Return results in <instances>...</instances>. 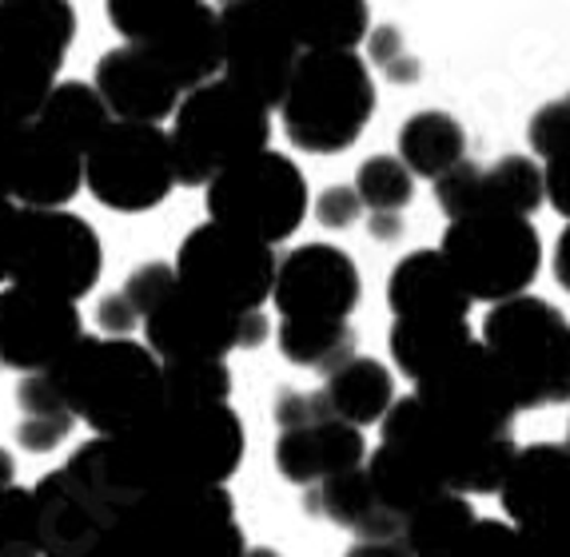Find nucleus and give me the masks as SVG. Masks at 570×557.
Wrapping results in <instances>:
<instances>
[{"instance_id":"obj_1","label":"nucleus","mask_w":570,"mask_h":557,"mask_svg":"<svg viewBox=\"0 0 570 557\" xmlns=\"http://www.w3.org/2000/svg\"><path fill=\"white\" fill-rule=\"evenodd\" d=\"M244 422L232 402H204V407L164 402L156 415L108 438L112 470L132 501L153 490L228 486V478L244 462Z\"/></svg>"},{"instance_id":"obj_2","label":"nucleus","mask_w":570,"mask_h":557,"mask_svg":"<svg viewBox=\"0 0 570 557\" xmlns=\"http://www.w3.org/2000/svg\"><path fill=\"white\" fill-rule=\"evenodd\" d=\"M68 407L96 435L116 438L164 407V362L148 342L120 335H85L52 370H45Z\"/></svg>"},{"instance_id":"obj_3","label":"nucleus","mask_w":570,"mask_h":557,"mask_svg":"<svg viewBox=\"0 0 570 557\" xmlns=\"http://www.w3.org/2000/svg\"><path fill=\"white\" fill-rule=\"evenodd\" d=\"M105 557H244L247 538L236 521L228 486L153 490L128 501L108 529Z\"/></svg>"},{"instance_id":"obj_4","label":"nucleus","mask_w":570,"mask_h":557,"mask_svg":"<svg viewBox=\"0 0 570 557\" xmlns=\"http://www.w3.org/2000/svg\"><path fill=\"white\" fill-rule=\"evenodd\" d=\"M375 116L371 68L355 48H320L295 64L279 100V123L292 148L307 156H340Z\"/></svg>"},{"instance_id":"obj_5","label":"nucleus","mask_w":570,"mask_h":557,"mask_svg":"<svg viewBox=\"0 0 570 557\" xmlns=\"http://www.w3.org/2000/svg\"><path fill=\"white\" fill-rule=\"evenodd\" d=\"M272 112L276 108L228 76L191 88L168 120L180 188H208L224 168L264 151L272 140Z\"/></svg>"},{"instance_id":"obj_6","label":"nucleus","mask_w":570,"mask_h":557,"mask_svg":"<svg viewBox=\"0 0 570 557\" xmlns=\"http://www.w3.org/2000/svg\"><path fill=\"white\" fill-rule=\"evenodd\" d=\"M483 342L511 382L519 410L570 402V319L539 295L491 302Z\"/></svg>"},{"instance_id":"obj_7","label":"nucleus","mask_w":570,"mask_h":557,"mask_svg":"<svg viewBox=\"0 0 570 557\" xmlns=\"http://www.w3.org/2000/svg\"><path fill=\"white\" fill-rule=\"evenodd\" d=\"M380 438L407 450L419 466H428V474L443 490L466 494V498L503 490V478L519 454L514 438L471 435L431 410L415 390L395 398V407L380 422Z\"/></svg>"},{"instance_id":"obj_8","label":"nucleus","mask_w":570,"mask_h":557,"mask_svg":"<svg viewBox=\"0 0 570 557\" xmlns=\"http://www.w3.org/2000/svg\"><path fill=\"white\" fill-rule=\"evenodd\" d=\"M208 219L224 227H236L259 243H287L307 219L312 196L307 176L299 163L287 160L284 151H256L247 160L232 163L204 188Z\"/></svg>"},{"instance_id":"obj_9","label":"nucleus","mask_w":570,"mask_h":557,"mask_svg":"<svg viewBox=\"0 0 570 557\" xmlns=\"http://www.w3.org/2000/svg\"><path fill=\"white\" fill-rule=\"evenodd\" d=\"M439 251L448 256L466 295L487 307L527 295L542 267V239L531 216L451 219Z\"/></svg>"},{"instance_id":"obj_10","label":"nucleus","mask_w":570,"mask_h":557,"mask_svg":"<svg viewBox=\"0 0 570 557\" xmlns=\"http://www.w3.org/2000/svg\"><path fill=\"white\" fill-rule=\"evenodd\" d=\"M171 136L160 123L112 120L100 140L85 151V188L108 211L140 216L160 208L176 191Z\"/></svg>"},{"instance_id":"obj_11","label":"nucleus","mask_w":570,"mask_h":557,"mask_svg":"<svg viewBox=\"0 0 570 557\" xmlns=\"http://www.w3.org/2000/svg\"><path fill=\"white\" fill-rule=\"evenodd\" d=\"M105 271V247L92 223L68 208H24L9 284L80 302Z\"/></svg>"},{"instance_id":"obj_12","label":"nucleus","mask_w":570,"mask_h":557,"mask_svg":"<svg viewBox=\"0 0 570 557\" xmlns=\"http://www.w3.org/2000/svg\"><path fill=\"white\" fill-rule=\"evenodd\" d=\"M276 247L244 236L216 219L188 231L176 251L180 284L236 315L259 311L276 291Z\"/></svg>"},{"instance_id":"obj_13","label":"nucleus","mask_w":570,"mask_h":557,"mask_svg":"<svg viewBox=\"0 0 570 557\" xmlns=\"http://www.w3.org/2000/svg\"><path fill=\"white\" fill-rule=\"evenodd\" d=\"M224 24V76L279 108L295 64L304 57L299 40L284 24L272 0H216Z\"/></svg>"},{"instance_id":"obj_14","label":"nucleus","mask_w":570,"mask_h":557,"mask_svg":"<svg viewBox=\"0 0 570 557\" xmlns=\"http://www.w3.org/2000/svg\"><path fill=\"white\" fill-rule=\"evenodd\" d=\"M415 395L448 422L483 438H511L514 415H519L511 382L491 359L483 339H471L448 362H439L431 375L419 378Z\"/></svg>"},{"instance_id":"obj_15","label":"nucleus","mask_w":570,"mask_h":557,"mask_svg":"<svg viewBox=\"0 0 570 557\" xmlns=\"http://www.w3.org/2000/svg\"><path fill=\"white\" fill-rule=\"evenodd\" d=\"M85 339V319L72 299L9 284L0 291V367L45 375Z\"/></svg>"},{"instance_id":"obj_16","label":"nucleus","mask_w":570,"mask_h":557,"mask_svg":"<svg viewBox=\"0 0 570 557\" xmlns=\"http://www.w3.org/2000/svg\"><path fill=\"white\" fill-rule=\"evenodd\" d=\"M363 279L355 259L335 243H304L276 267L279 319H347L360 307Z\"/></svg>"},{"instance_id":"obj_17","label":"nucleus","mask_w":570,"mask_h":557,"mask_svg":"<svg viewBox=\"0 0 570 557\" xmlns=\"http://www.w3.org/2000/svg\"><path fill=\"white\" fill-rule=\"evenodd\" d=\"M435 199L451 219L534 216L547 203V176L531 156H503L494 163L466 160L435 180Z\"/></svg>"},{"instance_id":"obj_18","label":"nucleus","mask_w":570,"mask_h":557,"mask_svg":"<svg viewBox=\"0 0 570 557\" xmlns=\"http://www.w3.org/2000/svg\"><path fill=\"white\" fill-rule=\"evenodd\" d=\"M239 327H244V315L204 299L184 284L171 287L160 307L144 319L148 347L160 355V362L228 359L232 350H239Z\"/></svg>"},{"instance_id":"obj_19","label":"nucleus","mask_w":570,"mask_h":557,"mask_svg":"<svg viewBox=\"0 0 570 557\" xmlns=\"http://www.w3.org/2000/svg\"><path fill=\"white\" fill-rule=\"evenodd\" d=\"M92 84L100 88L116 120L128 123H164L176 116L184 100V88L176 84V76L140 40H120L116 48H108L96 64Z\"/></svg>"},{"instance_id":"obj_20","label":"nucleus","mask_w":570,"mask_h":557,"mask_svg":"<svg viewBox=\"0 0 570 557\" xmlns=\"http://www.w3.org/2000/svg\"><path fill=\"white\" fill-rule=\"evenodd\" d=\"M37 521H40V549L45 557H85L105 546L116 510L85 490L72 474L60 470L45 474L37 486Z\"/></svg>"},{"instance_id":"obj_21","label":"nucleus","mask_w":570,"mask_h":557,"mask_svg":"<svg viewBox=\"0 0 570 557\" xmlns=\"http://www.w3.org/2000/svg\"><path fill=\"white\" fill-rule=\"evenodd\" d=\"M276 470L295 486H320L335 474H347L367 462V438L363 426L343 422V418H320V422L292 426L276 435Z\"/></svg>"},{"instance_id":"obj_22","label":"nucleus","mask_w":570,"mask_h":557,"mask_svg":"<svg viewBox=\"0 0 570 557\" xmlns=\"http://www.w3.org/2000/svg\"><path fill=\"white\" fill-rule=\"evenodd\" d=\"M471 302L443 251L419 247L391 267L387 307L395 319H466Z\"/></svg>"},{"instance_id":"obj_23","label":"nucleus","mask_w":570,"mask_h":557,"mask_svg":"<svg viewBox=\"0 0 570 557\" xmlns=\"http://www.w3.org/2000/svg\"><path fill=\"white\" fill-rule=\"evenodd\" d=\"M140 44H148L160 57V64L176 76L184 96L224 76V24H219V9L212 0L191 4L168 29H160L153 40H140Z\"/></svg>"},{"instance_id":"obj_24","label":"nucleus","mask_w":570,"mask_h":557,"mask_svg":"<svg viewBox=\"0 0 570 557\" xmlns=\"http://www.w3.org/2000/svg\"><path fill=\"white\" fill-rule=\"evenodd\" d=\"M507 518L514 526H534L570 501V446L534 442L514 454L511 470L499 490Z\"/></svg>"},{"instance_id":"obj_25","label":"nucleus","mask_w":570,"mask_h":557,"mask_svg":"<svg viewBox=\"0 0 570 557\" xmlns=\"http://www.w3.org/2000/svg\"><path fill=\"white\" fill-rule=\"evenodd\" d=\"M80 191H85V151L48 136L40 123H29L12 199L20 208H68Z\"/></svg>"},{"instance_id":"obj_26","label":"nucleus","mask_w":570,"mask_h":557,"mask_svg":"<svg viewBox=\"0 0 570 557\" xmlns=\"http://www.w3.org/2000/svg\"><path fill=\"white\" fill-rule=\"evenodd\" d=\"M304 510L327 518L332 526L352 529L355 538H403V518L383 506V498L371 486L367 462L347 474H335L320 486H307Z\"/></svg>"},{"instance_id":"obj_27","label":"nucleus","mask_w":570,"mask_h":557,"mask_svg":"<svg viewBox=\"0 0 570 557\" xmlns=\"http://www.w3.org/2000/svg\"><path fill=\"white\" fill-rule=\"evenodd\" d=\"M65 60L0 32V123H32L60 84Z\"/></svg>"},{"instance_id":"obj_28","label":"nucleus","mask_w":570,"mask_h":557,"mask_svg":"<svg viewBox=\"0 0 570 557\" xmlns=\"http://www.w3.org/2000/svg\"><path fill=\"white\" fill-rule=\"evenodd\" d=\"M304 52L360 48L371 29L367 0H272Z\"/></svg>"},{"instance_id":"obj_29","label":"nucleus","mask_w":570,"mask_h":557,"mask_svg":"<svg viewBox=\"0 0 570 557\" xmlns=\"http://www.w3.org/2000/svg\"><path fill=\"white\" fill-rule=\"evenodd\" d=\"M327 407L335 418L355 426H380L387 418V410L395 407V375L383 367L380 359H367V355H352L347 362L327 375L324 382Z\"/></svg>"},{"instance_id":"obj_30","label":"nucleus","mask_w":570,"mask_h":557,"mask_svg":"<svg viewBox=\"0 0 570 557\" xmlns=\"http://www.w3.org/2000/svg\"><path fill=\"white\" fill-rule=\"evenodd\" d=\"M471 339L475 335H471L466 319H395L387 335V350L395 370L403 378H411V382H419L439 362H448L455 350H463Z\"/></svg>"},{"instance_id":"obj_31","label":"nucleus","mask_w":570,"mask_h":557,"mask_svg":"<svg viewBox=\"0 0 570 557\" xmlns=\"http://www.w3.org/2000/svg\"><path fill=\"white\" fill-rule=\"evenodd\" d=\"M400 160L415 171L419 180H443L448 171L466 163V132L451 112H415L400 128Z\"/></svg>"},{"instance_id":"obj_32","label":"nucleus","mask_w":570,"mask_h":557,"mask_svg":"<svg viewBox=\"0 0 570 557\" xmlns=\"http://www.w3.org/2000/svg\"><path fill=\"white\" fill-rule=\"evenodd\" d=\"M112 120L116 116H112V108L105 105L100 88L85 84V80H60L32 123H40L48 136L65 140L68 148L88 151L108 128H112Z\"/></svg>"},{"instance_id":"obj_33","label":"nucleus","mask_w":570,"mask_h":557,"mask_svg":"<svg viewBox=\"0 0 570 557\" xmlns=\"http://www.w3.org/2000/svg\"><path fill=\"white\" fill-rule=\"evenodd\" d=\"M17 446L29 454H52L72 426L80 422L68 407V398L60 395V387L48 375H24L17 387Z\"/></svg>"},{"instance_id":"obj_34","label":"nucleus","mask_w":570,"mask_h":557,"mask_svg":"<svg viewBox=\"0 0 570 557\" xmlns=\"http://www.w3.org/2000/svg\"><path fill=\"white\" fill-rule=\"evenodd\" d=\"M475 521L479 514L471 510L466 494L439 490L407 514V521H403V546L415 557H448Z\"/></svg>"},{"instance_id":"obj_35","label":"nucleus","mask_w":570,"mask_h":557,"mask_svg":"<svg viewBox=\"0 0 570 557\" xmlns=\"http://www.w3.org/2000/svg\"><path fill=\"white\" fill-rule=\"evenodd\" d=\"M0 32L65 60L77 37L72 0H0Z\"/></svg>"},{"instance_id":"obj_36","label":"nucleus","mask_w":570,"mask_h":557,"mask_svg":"<svg viewBox=\"0 0 570 557\" xmlns=\"http://www.w3.org/2000/svg\"><path fill=\"white\" fill-rule=\"evenodd\" d=\"M276 342L292 367L324 370V375H332L340 362L355 355V335L347 319H279Z\"/></svg>"},{"instance_id":"obj_37","label":"nucleus","mask_w":570,"mask_h":557,"mask_svg":"<svg viewBox=\"0 0 570 557\" xmlns=\"http://www.w3.org/2000/svg\"><path fill=\"white\" fill-rule=\"evenodd\" d=\"M367 474H371V486L375 494L383 498L391 514H400L407 521V514L415 510L419 501H428L431 494H439L443 486L435 483L428 474V466H419L407 450L391 442H380V450L367 458Z\"/></svg>"},{"instance_id":"obj_38","label":"nucleus","mask_w":570,"mask_h":557,"mask_svg":"<svg viewBox=\"0 0 570 557\" xmlns=\"http://www.w3.org/2000/svg\"><path fill=\"white\" fill-rule=\"evenodd\" d=\"M228 398H232V370L224 359L164 362V402L204 407V402H228Z\"/></svg>"},{"instance_id":"obj_39","label":"nucleus","mask_w":570,"mask_h":557,"mask_svg":"<svg viewBox=\"0 0 570 557\" xmlns=\"http://www.w3.org/2000/svg\"><path fill=\"white\" fill-rule=\"evenodd\" d=\"M415 180L400 156H371L355 171V191L367 211H403L415 199Z\"/></svg>"},{"instance_id":"obj_40","label":"nucleus","mask_w":570,"mask_h":557,"mask_svg":"<svg viewBox=\"0 0 570 557\" xmlns=\"http://www.w3.org/2000/svg\"><path fill=\"white\" fill-rule=\"evenodd\" d=\"M0 557H45L32 490L20 486L0 490Z\"/></svg>"},{"instance_id":"obj_41","label":"nucleus","mask_w":570,"mask_h":557,"mask_svg":"<svg viewBox=\"0 0 570 557\" xmlns=\"http://www.w3.org/2000/svg\"><path fill=\"white\" fill-rule=\"evenodd\" d=\"M191 4H200V0H105V12L120 40H153Z\"/></svg>"},{"instance_id":"obj_42","label":"nucleus","mask_w":570,"mask_h":557,"mask_svg":"<svg viewBox=\"0 0 570 557\" xmlns=\"http://www.w3.org/2000/svg\"><path fill=\"white\" fill-rule=\"evenodd\" d=\"M448 557H523V538L514 521L479 518Z\"/></svg>"},{"instance_id":"obj_43","label":"nucleus","mask_w":570,"mask_h":557,"mask_svg":"<svg viewBox=\"0 0 570 557\" xmlns=\"http://www.w3.org/2000/svg\"><path fill=\"white\" fill-rule=\"evenodd\" d=\"M527 140H531V151L539 156V160L570 148V92L559 96V100H551V105H542L539 112L531 116V123H527Z\"/></svg>"},{"instance_id":"obj_44","label":"nucleus","mask_w":570,"mask_h":557,"mask_svg":"<svg viewBox=\"0 0 570 557\" xmlns=\"http://www.w3.org/2000/svg\"><path fill=\"white\" fill-rule=\"evenodd\" d=\"M180 284V271H176V263H140L128 279H124L120 291L132 299V307L140 311V319H148V315L160 307V299L171 291V287Z\"/></svg>"},{"instance_id":"obj_45","label":"nucleus","mask_w":570,"mask_h":557,"mask_svg":"<svg viewBox=\"0 0 570 557\" xmlns=\"http://www.w3.org/2000/svg\"><path fill=\"white\" fill-rule=\"evenodd\" d=\"M523 557H570V501L534 526H519Z\"/></svg>"},{"instance_id":"obj_46","label":"nucleus","mask_w":570,"mask_h":557,"mask_svg":"<svg viewBox=\"0 0 570 557\" xmlns=\"http://www.w3.org/2000/svg\"><path fill=\"white\" fill-rule=\"evenodd\" d=\"M272 418H276L279 430H292V426L332 418V407H327L324 390H279L276 402H272Z\"/></svg>"},{"instance_id":"obj_47","label":"nucleus","mask_w":570,"mask_h":557,"mask_svg":"<svg viewBox=\"0 0 570 557\" xmlns=\"http://www.w3.org/2000/svg\"><path fill=\"white\" fill-rule=\"evenodd\" d=\"M363 211L367 208H363V199L355 188H324L312 199L315 223L327 227V231H347L352 223H360Z\"/></svg>"},{"instance_id":"obj_48","label":"nucleus","mask_w":570,"mask_h":557,"mask_svg":"<svg viewBox=\"0 0 570 557\" xmlns=\"http://www.w3.org/2000/svg\"><path fill=\"white\" fill-rule=\"evenodd\" d=\"M96 322H100V335H120V339H128V335L140 327V311L132 307V299L124 291H112L105 295V299L96 302Z\"/></svg>"},{"instance_id":"obj_49","label":"nucleus","mask_w":570,"mask_h":557,"mask_svg":"<svg viewBox=\"0 0 570 557\" xmlns=\"http://www.w3.org/2000/svg\"><path fill=\"white\" fill-rule=\"evenodd\" d=\"M542 176H547V203L570 223V148L547 156L542 160Z\"/></svg>"},{"instance_id":"obj_50","label":"nucleus","mask_w":570,"mask_h":557,"mask_svg":"<svg viewBox=\"0 0 570 557\" xmlns=\"http://www.w3.org/2000/svg\"><path fill=\"white\" fill-rule=\"evenodd\" d=\"M24 128H29V123H0V196L4 199H12V188H17Z\"/></svg>"},{"instance_id":"obj_51","label":"nucleus","mask_w":570,"mask_h":557,"mask_svg":"<svg viewBox=\"0 0 570 557\" xmlns=\"http://www.w3.org/2000/svg\"><path fill=\"white\" fill-rule=\"evenodd\" d=\"M20 219H24V208L17 199L0 196V284L12 279V259H17V243H20Z\"/></svg>"},{"instance_id":"obj_52","label":"nucleus","mask_w":570,"mask_h":557,"mask_svg":"<svg viewBox=\"0 0 570 557\" xmlns=\"http://www.w3.org/2000/svg\"><path fill=\"white\" fill-rule=\"evenodd\" d=\"M343 557H415L403 538H360Z\"/></svg>"},{"instance_id":"obj_53","label":"nucleus","mask_w":570,"mask_h":557,"mask_svg":"<svg viewBox=\"0 0 570 557\" xmlns=\"http://www.w3.org/2000/svg\"><path fill=\"white\" fill-rule=\"evenodd\" d=\"M272 339V322L264 319V311H247L244 327H239V350H256Z\"/></svg>"},{"instance_id":"obj_54","label":"nucleus","mask_w":570,"mask_h":557,"mask_svg":"<svg viewBox=\"0 0 570 557\" xmlns=\"http://www.w3.org/2000/svg\"><path fill=\"white\" fill-rule=\"evenodd\" d=\"M367 231L380 239V243H395V239L403 236V211H371Z\"/></svg>"},{"instance_id":"obj_55","label":"nucleus","mask_w":570,"mask_h":557,"mask_svg":"<svg viewBox=\"0 0 570 557\" xmlns=\"http://www.w3.org/2000/svg\"><path fill=\"white\" fill-rule=\"evenodd\" d=\"M551 267H554V279L562 284V291L570 295V223L562 227L559 243H554V256H551Z\"/></svg>"},{"instance_id":"obj_56","label":"nucleus","mask_w":570,"mask_h":557,"mask_svg":"<svg viewBox=\"0 0 570 557\" xmlns=\"http://www.w3.org/2000/svg\"><path fill=\"white\" fill-rule=\"evenodd\" d=\"M9 486H17V458L0 446V490H9Z\"/></svg>"},{"instance_id":"obj_57","label":"nucleus","mask_w":570,"mask_h":557,"mask_svg":"<svg viewBox=\"0 0 570 557\" xmlns=\"http://www.w3.org/2000/svg\"><path fill=\"white\" fill-rule=\"evenodd\" d=\"M244 557H284V554H276V549H267V546H247Z\"/></svg>"},{"instance_id":"obj_58","label":"nucleus","mask_w":570,"mask_h":557,"mask_svg":"<svg viewBox=\"0 0 570 557\" xmlns=\"http://www.w3.org/2000/svg\"><path fill=\"white\" fill-rule=\"evenodd\" d=\"M85 557H105V554H100V549H96V554H85Z\"/></svg>"},{"instance_id":"obj_59","label":"nucleus","mask_w":570,"mask_h":557,"mask_svg":"<svg viewBox=\"0 0 570 557\" xmlns=\"http://www.w3.org/2000/svg\"><path fill=\"white\" fill-rule=\"evenodd\" d=\"M567 446H570V426H567Z\"/></svg>"}]
</instances>
